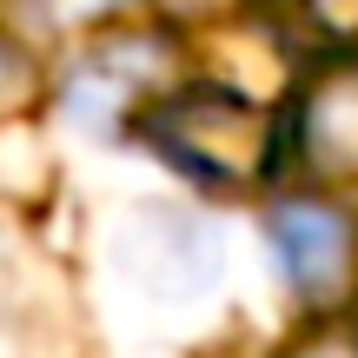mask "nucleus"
<instances>
[{
  "mask_svg": "<svg viewBox=\"0 0 358 358\" xmlns=\"http://www.w3.org/2000/svg\"><path fill=\"white\" fill-rule=\"evenodd\" d=\"M127 127L146 153H159L179 179H192L206 192H252L285 159L279 113L239 87H213V80L159 87L153 100H140L127 113Z\"/></svg>",
  "mask_w": 358,
  "mask_h": 358,
  "instance_id": "1",
  "label": "nucleus"
},
{
  "mask_svg": "<svg viewBox=\"0 0 358 358\" xmlns=\"http://www.w3.org/2000/svg\"><path fill=\"white\" fill-rule=\"evenodd\" d=\"M279 140L312 192L358 199V60H332L306 80L292 113L279 120Z\"/></svg>",
  "mask_w": 358,
  "mask_h": 358,
  "instance_id": "2",
  "label": "nucleus"
},
{
  "mask_svg": "<svg viewBox=\"0 0 358 358\" xmlns=\"http://www.w3.org/2000/svg\"><path fill=\"white\" fill-rule=\"evenodd\" d=\"M266 232H272L279 266H285V279L299 285L306 306H332V299L345 292V279L358 266V239H352V219L338 213V206L285 199V206H272Z\"/></svg>",
  "mask_w": 358,
  "mask_h": 358,
  "instance_id": "3",
  "label": "nucleus"
},
{
  "mask_svg": "<svg viewBox=\"0 0 358 358\" xmlns=\"http://www.w3.org/2000/svg\"><path fill=\"white\" fill-rule=\"evenodd\" d=\"M259 20L299 53H325L345 60L358 47V0H252Z\"/></svg>",
  "mask_w": 358,
  "mask_h": 358,
  "instance_id": "4",
  "label": "nucleus"
},
{
  "mask_svg": "<svg viewBox=\"0 0 358 358\" xmlns=\"http://www.w3.org/2000/svg\"><path fill=\"white\" fill-rule=\"evenodd\" d=\"M34 100H40V60L20 47V40L0 34V120L27 113Z\"/></svg>",
  "mask_w": 358,
  "mask_h": 358,
  "instance_id": "5",
  "label": "nucleus"
},
{
  "mask_svg": "<svg viewBox=\"0 0 358 358\" xmlns=\"http://www.w3.org/2000/svg\"><path fill=\"white\" fill-rule=\"evenodd\" d=\"M279 358H358V319H319V325H306Z\"/></svg>",
  "mask_w": 358,
  "mask_h": 358,
  "instance_id": "6",
  "label": "nucleus"
},
{
  "mask_svg": "<svg viewBox=\"0 0 358 358\" xmlns=\"http://www.w3.org/2000/svg\"><path fill=\"white\" fill-rule=\"evenodd\" d=\"M47 7H60V13H100V7H113V0H47Z\"/></svg>",
  "mask_w": 358,
  "mask_h": 358,
  "instance_id": "7",
  "label": "nucleus"
}]
</instances>
